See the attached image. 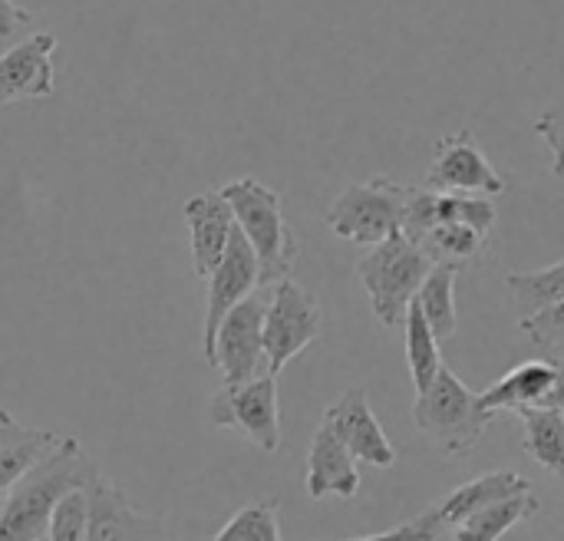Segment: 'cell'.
Returning a JSON list of instances; mask_svg holds the SVG:
<instances>
[{
    "mask_svg": "<svg viewBox=\"0 0 564 541\" xmlns=\"http://www.w3.org/2000/svg\"><path fill=\"white\" fill-rule=\"evenodd\" d=\"M212 541H284L281 519H278V499L241 506Z\"/></svg>",
    "mask_w": 564,
    "mask_h": 541,
    "instance_id": "obj_25",
    "label": "cell"
},
{
    "mask_svg": "<svg viewBox=\"0 0 564 541\" xmlns=\"http://www.w3.org/2000/svg\"><path fill=\"white\" fill-rule=\"evenodd\" d=\"M522 493H532V483L512 469H502V473H489V476H479V479H469L466 486H459L456 493H449L436 509L446 522V529L466 522L469 516L496 506V502H506V499H516Z\"/></svg>",
    "mask_w": 564,
    "mask_h": 541,
    "instance_id": "obj_18",
    "label": "cell"
},
{
    "mask_svg": "<svg viewBox=\"0 0 564 541\" xmlns=\"http://www.w3.org/2000/svg\"><path fill=\"white\" fill-rule=\"evenodd\" d=\"M208 423L218 430H238L261 453L274 456L281 450L278 377L268 374L251 383H225L208 400Z\"/></svg>",
    "mask_w": 564,
    "mask_h": 541,
    "instance_id": "obj_7",
    "label": "cell"
},
{
    "mask_svg": "<svg viewBox=\"0 0 564 541\" xmlns=\"http://www.w3.org/2000/svg\"><path fill=\"white\" fill-rule=\"evenodd\" d=\"M321 331H324L321 301L294 278L278 281L264 307V350H268L271 377H278L294 357H301L321 337Z\"/></svg>",
    "mask_w": 564,
    "mask_h": 541,
    "instance_id": "obj_6",
    "label": "cell"
},
{
    "mask_svg": "<svg viewBox=\"0 0 564 541\" xmlns=\"http://www.w3.org/2000/svg\"><path fill=\"white\" fill-rule=\"evenodd\" d=\"M446 532V522L440 516V509H426L420 512L416 519L390 529V532H380V535H364V539L350 541H440V535Z\"/></svg>",
    "mask_w": 564,
    "mask_h": 541,
    "instance_id": "obj_28",
    "label": "cell"
},
{
    "mask_svg": "<svg viewBox=\"0 0 564 541\" xmlns=\"http://www.w3.org/2000/svg\"><path fill=\"white\" fill-rule=\"evenodd\" d=\"M86 499L89 541H172L162 516H142L126 499V493L102 473L86 486Z\"/></svg>",
    "mask_w": 564,
    "mask_h": 541,
    "instance_id": "obj_12",
    "label": "cell"
},
{
    "mask_svg": "<svg viewBox=\"0 0 564 541\" xmlns=\"http://www.w3.org/2000/svg\"><path fill=\"white\" fill-rule=\"evenodd\" d=\"M182 215H185L188 231H192V268L198 278L208 281L212 271L221 264V258L231 245V235L238 228L235 212L221 192H202L182 205Z\"/></svg>",
    "mask_w": 564,
    "mask_h": 541,
    "instance_id": "obj_15",
    "label": "cell"
},
{
    "mask_svg": "<svg viewBox=\"0 0 564 541\" xmlns=\"http://www.w3.org/2000/svg\"><path fill=\"white\" fill-rule=\"evenodd\" d=\"M522 334H525L539 350H545V354L555 350L564 340V301L545 307V311H539V314H532V317H525V321H522Z\"/></svg>",
    "mask_w": 564,
    "mask_h": 541,
    "instance_id": "obj_27",
    "label": "cell"
},
{
    "mask_svg": "<svg viewBox=\"0 0 564 541\" xmlns=\"http://www.w3.org/2000/svg\"><path fill=\"white\" fill-rule=\"evenodd\" d=\"M420 248L430 255L433 264H449V268H463L469 264L473 258H479L486 248H489V235L469 228V225H436L423 241Z\"/></svg>",
    "mask_w": 564,
    "mask_h": 541,
    "instance_id": "obj_24",
    "label": "cell"
},
{
    "mask_svg": "<svg viewBox=\"0 0 564 541\" xmlns=\"http://www.w3.org/2000/svg\"><path fill=\"white\" fill-rule=\"evenodd\" d=\"M99 476V466L86 456L76 436H63L10 493L0 509V541L46 539L53 509L63 496L86 489Z\"/></svg>",
    "mask_w": 564,
    "mask_h": 541,
    "instance_id": "obj_1",
    "label": "cell"
},
{
    "mask_svg": "<svg viewBox=\"0 0 564 541\" xmlns=\"http://www.w3.org/2000/svg\"><path fill=\"white\" fill-rule=\"evenodd\" d=\"M406 195H410V185H400L387 175L350 185L327 208V228L344 241L377 248L403 235Z\"/></svg>",
    "mask_w": 564,
    "mask_h": 541,
    "instance_id": "obj_5",
    "label": "cell"
},
{
    "mask_svg": "<svg viewBox=\"0 0 564 541\" xmlns=\"http://www.w3.org/2000/svg\"><path fill=\"white\" fill-rule=\"evenodd\" d=\"M519 416L525 423L522 450L542 469L564 479V413H558V410H525Z\"/></svg>",
    "mask_w": 564,
    "mask_h": 541,
    "instance_id": "obj_22",
    "label": "cell"
},
{
    "mask_svg": "<svg viewBox=\"0 0 564 541\" xmlns=\"http://www.w3.org/2000/svg\"><path fill=\"white\" fill-rule=\"evenodd\" d=\"M261 288V268L258 258L248 245V238L241 235V228H235L231 245L221 258V264L212 271L208 278V294H205V331H202V354L212 367L215 360V337L221 321L241 304L248 301L254 291Z\"/></svg>",
    "mask_w": 564,
    "mask_h": 541,
    "instance_id": "obj_10",
    "label": "cell"
},
{
    "mask_svg": "<svg viewBox=\"0 0 564 541\" xmlns=\"http://www.w3.org/2000/svg\"><path fill=\"white\" fill-rule=\"evenodd\" d=\"M30 23H33V13L30 10H23L13 0H0V53H7L13 43H20L23 36H30L26 33Z\"/></svg>",
    "mask_w": 564,
    "mask_h": 541,
    "instance_id": "obj_30",
    "label": "cell"
},
{
    "mask_svg": "<svg viewBox=\"0 0 564 541\" xmlns=\"http://www.w3.org/2000/svg\"><path fill=\"white\" fill-rule=\"evenodd\" d=\"M225 202L235 212V225L248 238L258 268H261V288H274L278 281L291 278L297 261V238L291 225L284 221L281 195L258 178H235L221 188Z\"/></svg>",
    "mask_w": 564,
    "mask_h": 541,
    "instance_id": "obj_2",
    "label": "cell"
},
{
    "mask_svg": "<svg viewBox=\"0 0 564 541\" xmlns=\"http://www.w3.org/2000/svg\"><path fill=\"white\" fill-rule=\"evenodd\" d=\"M430 192H446V195H502L506 178L496 172L482 145L476 142L473 129L449 132L436 142L426 185Z\"/></svg>",
    "mask_w": 564,
    "mask_h": 541,
    "instance_id": "obj_8",
    "label": "cell"
},
{
    "mask_svg": "<svg viewBox=\"0 0 564 541\" xmlns=\"http://www.w3.org/2000/svg\"><path fill=\"white\" fill-rule=\"evenodd\" d=\"M403 327H406L403 350H406V367H410L413 387H416V393H426L433 387V380L440 377V370L446 367L443 364V354H440V340L430 331V324H426V317H423V311H420L416 301L410 304Z\"/></svg>",
    "mask_w": 564,
    "mask_h": 541,
    "instance_id": "obj_21",
    "label": "cell"
},
{
    "mask_svg": "<svg viewBox=\"0 0 564 541\" xmlns=\"http://www.w3.org/2000/svg\"><path fill=\"white\" fill-rule=\"evenodd\" d=\"M506 291L516 301L522 321L564 301V261L542 271H512L506 278Z\"/></svg>",
    "mask_w": 564,
    "mask_h": 541,
    "instance_id": "obj_23",
    "label": "cell"
},
{
    "mask_svg": "<svg viewBox=\"0 0 564 541\" xmlns=\"http://www.w3.org/2000/svg\"><path fill=\"white\" fill-rule=\"evenodd\" d=\"M264 307L268 301L251 294L221 321L212 367L221 370L225 383H251L271 374L268 350H264Z\"/></svg>",
    "mask_w": 564,
    "mask_h": 541,
    "instance_id": "obj_9",
    "label": "cell"
},
{
    "mask_svg": "<svg viewBox=\"0 0 564 541\" xmlns=\"http://www.w3.org/2000/svg\"><path fill=\"white\" fill-rule=\"evenodd\" d=\"M489 413L512 410H558L564 413V360L558 357H532L509 374H502L489 390L479 393Z\"/></svg>",
    "mask_w": 564,
    "mask_h": 541,
    "instance_id": "obj_11",
    "label": "cell"
},
{
    "mask_svg": "<svg viewBox=\"0 0 564 541\" xmlns=\"http://www.w3.org/2000/svg\"><path fill=\"white\" fill-rule=\"evenodd\" d=\"M535 132L552 149V172L558 178H564V99L562 102H552L545 112L535 116Z\"/></svg>",
    "mask_w": 564,
    "mask_h": 541,
    "instance_id": "obj_29",
    "label": "cell"
},
{
    "mask_svg": "<svg viewBox=\"0 0 564 541\" xmlns=\"http://www.w3.org/2000/svg\"><path fill=\"white\" fill-rule=\"evenodd\" d=\"M321 423H327L340 436V443L354 453L357 463H367L377 469H390L397 463V446L383 433L364 387L347 390L334 407H327Z\"/></svg>",
    "mask_w": 564,
    "mask_h": 541,
    "instance_id": "obj_13",
    "label": "cell"
},
{
    "mask_svg": "<svg viewBox=\"0 0 564 541\" xmlns=\"http://www.w3.org/2000/svg\"><path fill=\"white\" fill-rule=\"evenodd\" d=\"M456 278H459V268H449V264H436L430 271V278L423 281L420 294H416V304L430 324V331L436 334V340H453L456 337V327H459V314H456Z\"/></svg>",
    "mask_w": 564,
    "mask_h": 541,
    "instance_id": "obj_20",
    "label": "cell"
},
{
    "mask_svg": "<svg viewBox=\"0 0 564 541\" xmlns=\"http://www.w3.org/2000/svg\"><path fill=\"white\" fill-rule=\"evenodd\" d=\"M307 496L311 499H327V496H340V499H354L360 493V469L354 453L340 443V436L321 423L314 430L311 450H307V476H304Z\"/></svg>",
    "mask_w": 564,
    "mask_h": 541,
    "instance_id": "obj_16",
    "label": "cell"
},
{
    "mask_svg": "<svg viewBox=\"0 0 564 541\" xmlns=\"http://www.w3.org/2000/svg\"><path fill=\"white\" fill-rule=\"evenodd\" d=\"M53 33H30L0 53V106L20 99H43L53 93Z\"/></svg>",
    "mask_w": 564,
    "mask_h": 541,
    "instance_id": "obj_14",
    "label": "cell"
},
{
    "mask_svg": "<svg viewBox=\"0 0 564 541\" xmlns=\"http://www.w3.org/2000/svg\"><path fill=\"white\" fill-rule=\"evenodd\" d=\"M46 541H89V499L86 489L63 496L53 509Z\"/></svg>",
    "mask_w": 564,
    "mask_h": 541,
    "instance_id": "obj_26",
    "label": "cell"
},
{
    "mask_svg": "<svg viewBox=\"0 0 564 541\" xmlns=\"http://www.w3.org/2000/svg\"><path fill=\"white\" fill-rule=\"evenodd\" d=\"M63 436L36 426H23L13 413L0 407V496H7L46 453L59 446Z\"/></svg>",
    "mask_w": 564,
    "mask_h": 541,
    "instance_id": "obj_17",
    "label": "cell"
},
{
    "mask_svg": "<svg viewBox=\"0 0 564 541\" xmlns=\"http://www.w3.org/2000/svg\"><path fill=\"white\" fill-rule=\"evenodd\" d=\"M492 416L479 393H473L449 367L440 370L426 393H416L413 423L416 430L443 453V456H466L479 446Z\"/></svg>",
    "mask_w": 564,
    "mask_h": 541,
    "instance_id": "obj_3",
    "label": "cell"
},
{
    "mask_svg": "<svg viewBox=\"0 0 564 541\" xmlns=\"http://www.w3.org/2000/svg\"><path fill=\"white\" fill-rule=\"evenodd\" d=\"M542 512V502L532 493H522L516 499H506V502H496L476 516H469L466 522H459L453 529V541H499L506 532H512L516 526L535 519Z\"/></svg>",
    "mask_w": 564,
    "mask_h": 541,
    "instance_id": "obj_19",
    "label": "cell"
},
{
    "mask_svg": "<svg viewBox=\"0 0 564 541\" xmlns=\"http://www.w3.org/2000/svg\"><path fill=\"white\" fill-rule=\"evenodd\" d=\"M433 268L436 264L430 261V255L406 235H397V238L370 248L357 261L360 284L367 288L370 307L383 327H390V331L403 327L406 311L416 301V294Z\"/></svg>",
    "mask_w": 564,
    "mask_h": 541,
    "instance_id": "obj_4",
    "label": "cell"
}]
</instances>
